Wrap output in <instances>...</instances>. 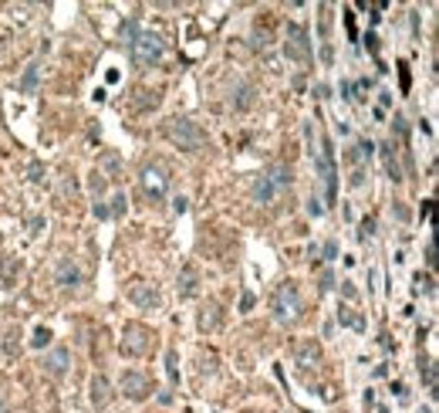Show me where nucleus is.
Returning a JSON list of instances; mask_svg holds the SVG:
<instances>
[{
	"mask_svg": "<svg viewBox=\"0 0 439 413\" xmlns=\"http://www.w3.org/2000/svg\"><path fill=\"white\" fill-rule=\"evenodd\" d=\"M166 139H169L172 146L186 149V153H196V149L206 146V132H203L193 119H186V116H176V119L166 123Z\"/></svg>",
	"mask_w": 439,
	"mask_h": 413,
	"instance_id": "f257e3e1",
	"label": "nucleus"
},
{
	"mask_svg": "<svg viewBox=\"0 0 439 413\" xmlns=\"http://www.w3.org/2000/svg\"><path fill=\"white\" fill-rule=\"evenodd\" d=\"M139 190H142V197L146 200H153V204H159L162 197H166V190H169V166L166 163H146L139 169Z\"/></svg>",
	"mask_w": 439,
	"mask_h": 413,
	"instance_id": "f03ea898",
	"label": "nucleus"
},
{
	"mask_svg": "<svg viewBox=\"0 0 439 413\" xmlns=\"http://www.w3.org/2000/svg\"><path fill=\"white\" fill-rule=\"evenodd\" d=\"M271 308L278 322H294L301 315V288L294 282H280L271 295Z\"/></svg>",
	"mask_w": 439,
	"mask_h": 413,
	"instance_id": "7ed1b4c3",
	"label": "nucleus"
},
{
	"mask_svg": "<svg viewBox=\"0 0 439 413\" xmlns=\"http://www.w3.org/2000/svg\"><path fill=\"white\" fill-rule=\"evenodd\" d=\"M128 47H132V61L142 65V68L156 65V61L162 58V38L156 34V31H139L135 41L128 44Z\"/></svg>",
	"mask_w": 439,
	"mask_h": 413,
	"instance_id": "20e7f679",
	"label": "nucleus"
},
{
	"mask_svg": "<svg viewBox=\"0 0 439 413\" xmlns=\"http://www.w3.org/2000/svg\"><path fill=\"white\" fill-rule=\"evenodd\" d=\"M284 51H287V58H294V61H311V38H308V28H301V24H287V41H284Z\"/></svg>",
	"mask_w": 439,
	"mask_h": 413,
	"instance_id": "39448f33",
	"label": "nucleus"
},
{
	"mask_svg": "<svg viewBox=\"0 0 439 413\" xmlns=\"http://www.w3.org/2000/svg\"><path fill=\"white\" fill-rule=\"evenodd\" d=\"M318 173L328 187V200L338 197V169H335V149H331V139H321V153H318Z\"/></svg>",
	"mask_w": 439,
	"mask_h": 413,
	"instance_id": "423d86ee",
	"label": "nucleus"
},
{
	"mask_svg": "<svg viewBox=\"0 0 439 413\" xmlns=\"http://www.w3.org/2000/svg\"><path fill=\"white\" fill-rule=\"evenodd\" d=\"M149 346H153V332L146 329V326H139V322H128L125 326V332H122V352L142 356V352H149Z\"/></svg>",
	"mask_w": 439,
	"mask_h": 413,
	"instance_id": "0eeeda50",
	"label": "nucleus"
},
{
	"mask_svg": "<svg viewBox=\"0 0 439 413\" xmlns=\"http://www.w3.org/2000/svg\"><path fill=\"white\" fill-rule=\"evenodd\" d=\"M122 393H125L128 400H146V396L153 393V383H149L142 372L128 370L125 376H122Z\"/></svg>",
	"mask_w": 439,
	"mask_h": 413,
	"instance_id": "6e6552de",
	"label": "nucleus"
},
{
	"mask_svg": "<svg viewBox=\"0 0 439 413\" xmlns=\"http://www.w3.org/2000/svg\"><path fill=\"white\" fill-rule=\"evenodd\" d=\"M68 366H71V349H65V346L51 349V352L41 359V370L47 372V376H65Z\"/></svg>",
	"mask_w": 439,
	"mask_h": 413,
	"instance_id": "1a4fd4ad",
	"label": "nucleus"
},
{
	"mask_svg": "<svg viewBox=\"0 0 439 413\" xmlns=\"http://www.w3.org/2000/svg\"><path fill=\"white\" fill-rule=\"evenodd\" d=\"M294 363L304 366V370L318 366L321 363V346L315 342V339H297V342H294Z\"/></svg>",
	"mask_w": 439,
	"mask_h": 413,
	"instance_id": "9d476101",
	"label": "nucleus"
},
{
	"mask_svg": "<svg viewBox=\"0 0 439 413\" xmlns=\"http://www.w3.org/2000/svg\"><path fill=\"white\" fill-rule=\"evenodd\" d=\"M128 298H132L139 308H159V291L153 288V285H146V282H132Z\"/></svg>",
	"mask_w": 439,
	"mask_h": 413,
	"instance_id": "9b49d317",
	"label": "nucleus"
},
{
	"mask_svg": "<svg viewBox=\"0 0 439 413\" xmlns=\"http://www.w3.org/2000/svg\"><path fill=\"white\" fill-rule=\"evenodd\" d=\"M54 278H58L61 288H75L81 282V271H78V264H75V257H61L58 268H54Z\"/></svg>",
	"mask_w": 439,
	"mask_h": 413,
	"instance_id": "f8f14e48",
	"label": "nucleus"
},
{
	"mask_svg": "<svg viewBox=\"0 0 439 413\" xmlns=\"http://www.w3.org/2000/svg\"><path fill=\"white\" fill-rule=\"evenodd\" d=\"M109 400H112V383L98 372V376H91V403L102 410V407H109Z\"/></svg>",
	"mask_w": 439,
	"mask_h": 413,
	"instance_id": "ddd939ff",
	"label": "nucleus"
},
{
	"mask_svg": "<svg viewBox=\"0 0 439 413\" xmlns=\"http://www.w3.org/2000/svg\"><path fill=\"white\" fill-rule=\"evenodd\" d=\"M274 193H278V190H274V183H271L264 173H260V176L254 180V187H250V197H254V204H271V200H274Z\"/></svg>",
	"mask_w": 439,
	"mask_h": 413,
	"instance_id": "4468645a",
	"label": "nucleus"
},
{
	"mask_svg": "<svg viewBox=\"0 0 439 413\" xmlns=\"http://www.w3.org/2000/svg\"><path fill=\"white\" fill-rule=\"evenodd\" d=\"M196 288H200V275H196L193 264H186V268L179 271V295H183V298H193Z\"/></svg>",
	"mask_w": 439,
	"mask_h": 413,
	"instance_id": "2eb2a0df",
	"label": "nucleus"
},
{
	"mask_svg": "<svg viewBox=\"0 0 439 413\" xmlns=\"http://www.w3.org/2000/svg\"><path fill=\"white\" fill-rule=\"evenodd\" d=\"M220 319H223V315H220V305H216V301H210V305L203 308V315H200V329L203 332L220 329Z\"/></svg>",
	"mask_w": 439,
	"mask_h": 413,
	"instance_id": "dca6fc26",
	"label": "nucleus"
},
{
	"mask_svg": "<svg viewBox=\"0 0 439 413\" xmlns=\"http://www.w3.org/2000/svg\"><path fill=\"white\" fill-rule=\"evenodd\" d=\"M271 183H274V190H280V187H291V166H284V163H274L267 173H264Z\"/></svg>",
	"mask_w": 439,
	"mask_h": 413,
	"instance_id": "f3484780",
	"label": "nucleus"
},
{
	"mask_svg": "<svg viewBox=\"0 0 439 413\" xmlns=\"http://www.w3.org/2000/svg\"><path fill=\"white\" fill-rule=\"evenodd\" d=\"M34 88H38V65H27L24 75H21V82H17V92L21 95H31Z\"/></svg>",
	"mask_w": 439,
	"mask_h": 413,
	"instance_id": "a211bd4d",
	"label": "nucleus"
},
{
	"mask_svg": "<svg viewBox=\"0 0 439 413\" xmlns=\"http://www.w3.org/2000/svg\"><path fill=\"white\" fill-rule=\"evenodd\" d=\"M382 160H385V166H389V180H396V183H399V180H402V169H399V160H396V153H392V142H385V146H382Z\"/></svg>",
	"mask_w": 439,
	"mask_h": 413,
	"instance_id": "6ab92c4d",
	"label": "nucleus"
},
{
	"mask_svg": "<svg viewBox=\"0 0 439 413\" xmlns=\"http://www.w3.org/2000/svg\"><path fill=\"white\" fill-rule=\"evenodd\" d=\"M166 372H169V383H179V356H176V349L166 352Z\"/></svg>",
	"mask_w": 439,
	"mask_h": 413,
	"instance_id": "aec40b11",
	"label": "nucleus"
},
{
	"mask_svg": "<svg viewBox=\"0 0 439 413\" xmlns=\"http://www.w3.org/2000/svg\"><path fill=\"white\" fill-rule=\"evenodd\" d=\"M250 102H254V98H250V85H240L237 102H234V105H237V109H250Z\"/></svg>",
	"mask_w": 439,
	"mask_h": 413,
	"instance_id": "412c9836",
	"label": "nucleus"
},
{
	"mask_svg": "<svg viewBox=\"0 0 439 413\" xmlns=\"http://www.w3.org/2000/svg\"><path fill=\"white\" fill-rule=\"evenodd\" d=\"M47 342H51V329H44V326H41V329L34 332V339H31V346H34V349H44Z\"/></svg>",
	"mask_w": 439,
	"mask_h": 413,
	"instance_id": "4be33fe9",
	"label": "nucleus"
},
{
	"mask_svg": "<svg viewBox=\"0 0 439 413\" xmlns=\"http://www.w3.org/2000/svg\"><path fill=\"white\" fill-rule=\"evenodd\" d=\"M135 34H139V28H135V21H125V24H122V41H135Z\"/></svg>",
	"mask_w": 439,
	"mask_h": 413,
	"instance_id": "5701e85b",
	"label": "nucleus"
},
{
	"mask_svg": "<svg viewBox=\"0 0 439 413\" xmlns=\"http://www.w3.org/2000/svg\"><path fill=\"white\" fill-rule=\"evenodd\" d=\"M419 370H423V376H426V386L436 390V370H433V363H423Z\"/></svg>",
	"mask_w": 439,
	"mask_h": 413,
	"instance_id": "b1692460",
	"label": "nucleus"
},
{
	"mask_svg": "<svg viewBox=\"0 0 439 413\" xmlns=\"http://www.w3.org/2000/svg\"><path fill=\"white\" fill-rule=\"evenodd\" d=\"M125 204H128V200H125V193H115V197H112V210H109V213L122 217V213H125Z\"/></svg>",
	"mask_w": 439,
	"mask_h": 413,
	"instance_id": "393cba45",
	"label": "nucleus"
},
{
	"mask_svg": "<svg viewBox=\"0 0 439 413\" xmlns=\"http://www.w3.org/2000/svg\"><path fill=\"white\" fill-rule=\"evenodd\" d=\"M372 234H375V220H372V217H365V220H361V231H359V237H361V241H368Z\"/></svg>",
	"mask_w": 439,
	"mask_h": 413,
	"instance_id": "a878e982",
	"label": "nucleus"
},
{
	"mask_svg": "<svg viewBox=\"0 0 439 413\" xmlns=\"http://www.w3.org/2000/svg\"><path fill=\"white\" fill-rule=\"evenodd\" d=\"M308 213H311V217H321V213H324V204H321L318 197H311V200H308Z\"/></svg>",
	"mask_w": 439,
	"mask_h": 413,
	"instance_id": "bb28decb",
	"label": "nucleus"
},
{
	"mask_svg": "<svg viewBox=\"0 0 439 413\" xmlns=\"http://www.w3.org/2000/svg\"><path fill=\"white\" fill-rule=\"evenodd\" d=\"M372 153H375V146L368 139H359V156H372Z\"/></svg>",
	"mask_w": 439,
	"mask_h": 413,
	"instance_id": "cd10ccee",
	"label": "nucleus"
},
{
	"mask_svg": "<svg viewBox=\"0 0 439 413\" xmlns=\"http://www.w3.org/2000/svg\"><path fill=\"white\" fill-rule=\"evenodd\" d=\"M91 190H95V193H102V190H105V180H102V173H95V176H91Z\"/></svg>",
	"mask_w": 439,
	"mask_h": 413,
	"instance_id": "c85d7f7f",
	"label": "nucleus"
},
{
	"mask_svg": "<svg viewBox=\"0 0 439 413\" xmlns=\"http://www.w3.org/2000/svg\"><path fill=\"white\" fill-rule=\"evenodd\" d=\"M392 123H396V132H399L402 139H405V132H409V125H405V119H402V116H396Z\"/></svg>",
	"mask_w": 439,
	"mask_h": 413,
	"instance_id": "c756f323",
	"label": "nucleus"
},
{
	"mask_svg": "<svg viewBox=\"0 0 439 413\" xmlns=\"http://www.w3.org/2000/svg\"><path fill=\"white\" fill-rule=\"evenodd\" d=\"M186 204H190L186 197H176V200H172V210H176V213H186Z\"/></svg>",
	"mask_w": 439,
	"mask_h": 413,
	"instance_id": "7c9ffc66",
	"label": "nucleus"
},
{
	"mask_svg": "<svg viewBox=\"0 0 439 413\" xmlns=\"http://www.w3.org/2000/svg\"><path fill=\"white\" fill-rule=\"evenodd\" d=\"M399 75H402V92H409V72H405V61H399Z\"/></svg>",
	"mask_w": 439,
	"mask_h": 413,
	"instance_id": "2f4dec72",
	"label": "nucleus"
},
{
	"mask_svg": "<svg viewBox=\"0 0 439 413\" xmlns=\"http://www.w3.org/2000/svg\"><path fill=\"white\" fill-rule=\"evenodd\" d=\"M95 217H98V220H105V217H109V206L102 204V200L95 204Z\"/></svg>",
	"mask_w": 439,
	"mask_h": 413,
	"instance_id": "473e14b6",
	"label": "nucleus"
},
{
	"mask_svg": "<svg viewBox=\"0 0 439 413\" xmlns=\"http://www.w3.org/2000/svg\"><path fill=\"white\" fill-rule=\"evenodd\" d=\"M379 102H382V109L392 105V92H379Z\"/></svg>",
	"mask_w": 439,
	"mask_h": 413,
	"instance_id": "72a5a7b5",
	"label": "nucleus"
},
{
	"mask_svg": "<svg viewBox=\"0 0 439 413\" xmlns=\"http://www.w3.org/2000/svg\"><path fill=\"white\" fill-rule=\"evenodd\" d=\"M159 403H162V407H169V403H172V393H169V390H162V393H159Z\"/></svg>",
	"mask_w": 439,
	"mask_h": 413,
	"instance_id": "f704fd0d",
	"label": "nucleus"
},
{
	"mask_svg": "<svg viewBox=\"0 0 439 413\" xmlns=\"http://www.w3.org/2000/svg\"><path fill=\"white\" fill-rule=\"evenodd\" d=\"M324 254H328V257H335V254H338V244H335V241H328V244H324Z\"/></svg>",
	"mask_w": 439,
	"mask_h": 413,
	"instance_id": "c9c22d12",
	"label": "nucleus"
},
{
	"mask_svg": "<svg viewBox=\"0 0 439 413\" xmlns=\"http://www.w3.org/2000/svg\"><path fill=\"white\" fill-rule=\"evenodd\" d=\"M250 305H254V295H243V298H240V308H243V312H247V308H250Z\"/></svg>",
	"mask_w": 439,
	"mask_h": 413,
	"instance_id": "e433bc0d",
	"label": "nucleus"
},
{
	"mask_svg": "<svg viewBox=\"0 0 439 413\" xmlns=\"http://www.w3.org/2000/svg\"><path fill=\"white\" fill-rule=\"evenodd\" d=\"M321 288H324V291L331 288V271H324V275H321Z\"/></svg>",
	"mask_w": 439,
	"mask_h": 413,
	"instance_id": "4c0bfd02",
	"label": "nucleus"
},
{
	"mask_svg": "<svg viewBox=\"0 0 439 413\" xmlns=\"http://www.w3.org/2000/svg\"><path fill=\"white\" fill-rule=\"evenodd\" d=\"M31 180H41V163H31Z\"/></svg>",
	"mask_w": 439,
	"mask_h": 413,
	"instance_id": "58836bf2",
	"label": "nucleus"
},
{
	"mask_svg": "<svg viewBox=\"0 0 439 413\" xmlns=\"http://www.w3.org/2000/svg\"><path fill=\"white\" fill-rule=\"evenodd\" d=\"M0 413H7V400H3V393H0Z\"/></svg>",
	"mask_w": 439,
	"mask_h": 413,
	"instance_id": "ea45409f",
	"label": "nucleus"
}]
</instances>
